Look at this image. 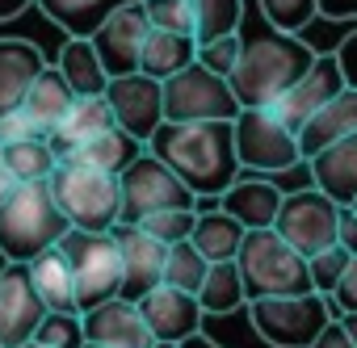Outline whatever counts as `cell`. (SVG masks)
<instances>
[{
    "label": "cell",
    "mask_w": 357,
    "mask_h": 348,
    "mask_svg": "<svg viewBox=\"0 0 357 348\" xmlns=\"http://www.w3.org/2000/svg\"><path fill=\"white\" fill-rule=\"evenodd\" d=\"M176 348H223V344H215L211 335H202V331H194L190 340H181V344H176Z\"/></svg>",
    "instance_id": "obj_49"
},
{
    "label": "cell",
    "mask_w": 357,
    "mask_h": 348,
    "mask_svg": "<svg viewBox=\"0 0 357 348\" xmlns=\"http://www.w3.org/2000/svg\"><path fill=\"white\" fill-rule=\"evenodd\" d=\"M109 126H118L114 105H109L105 93H93V97H76V105L68 109V118H63L47 139H51V147H55L59 155H72L76 147H84L93 134H101V130H109Z\"/></svg>",
    "instance_id": "obj_22"
},
{
    "label": "cell",
    "mask_w": 357,
    "mask_h": 348,
    "mask_svg": "<svg viewBox=\"0 0 357 348\" xmlns=\"http://www.w3.org/2000/svg\"><path fill=\"white\" fill-rule=\"evenodd\" d=\"M118 248H122V298L139 302L147 290H155L164 281V260H168V244L155 239L143 223H118L114 227Z\"/></svg>",
    "instance_id": "obj_16"
},
{
    "label": "cell",
    "mask_w": 357,
    "mask_h": 348,
    "mask_svg": "<svg viewBox=\"0 0 357 348\" xmlns=\"http://www.w3.org/2000/svg\"><path fill=\"white\" fill-rule=\"evenodd\" d=\"M84 335H89V344H101V348H151L155 344L139 302H130L122 294L84 310Z\"/></svg>",
    "instance_id": "obj_18"
},
{
    "label": "cell",
    "mask_w": 357,
    "mask_h": 348,
    "mask_svg": "<svg viewBox=\"0 0 357 348\" xmlns=\"http://www.w3.org/2000/svg\"><path fill=\"white\" fill-rule=\"evenodd\" d=\"M0 348H5V344H0Z\"/></svg>",
    "instance_id": "obj_56"
},
{
    "label": "cell",
    "mask_w": 357,
    "mask_h": 348,
    "mask_svg": "<svg viewBox=\"0 0 357 348\" xmlns=\"http://www.w3.org/2000/svg\"><path fill=\"white\" fill-rule=\"evenodd\" d=\"M55 63L68 76V84L76 88V97H93V93H105L109 88V72H105L93 38H68Z\"/></svg>",
    "instance_id": "obj_29"
},
{
    "label": "cell",
    "mask_w": 357,
    "mask_h": 348,
    "mask_svg": "<svg viewBox=\"0 0 357 348\" xmlns=\"http://www.w3.org/2000/svg\"><path fill=\"white\" fill-rule=\"evenodd\" d=\"M147 151H155L176 177L198 198H219L240 177V151H236V122H164Z\"/></svg>",
    "instance_id": "obj_1"
},
{
    "label": "cell",
    "mask_w": 357,
    "mask_h": 348,
    "mask_svg": "<svg viewBox=\"0 0 357 348\" xmlns=\"http://www.w3.org/2000/svg\"><path fill=\"white\" fill-rule=\"evenodd\" d=\"M336 302L319 290L307 294H278V298H252L248 302V319L252 331L269 344V348H311L315 335L336 319Z\"/></svg>",
    "instance_id": "obj_6"
},
{
    "label": "cell",
    "mask_w": 357,
    "mask_h": 348,
    "mask_svg": "<svg viewBox=\"0 0 357 348\" xmlns=\"http://www.w3.org/2000/svg\"><path fill=\"white\" fill-rule=\"evenodd\" d=\"M344 323H349V331H353V340H357V310H353V315H344Z\"/></svg>",
    "instance_id": "obj_51"
},
{
    "label": "cell",
    "mask_w": 357,
    "mask_h": 348,
    "mask_svg": "<svg viewBox=\"0 0 357 348\" xmlns=\"http://www.w3.org/2000/svg\"><path fill=\"white\" fill-rule=\"evenodd\" d=\"M151 17V30H172V34H194L198 38V13L194 0H143Z\"/></svg>",
    "instance_id": "obj_37"
},
{
    "label": "cell",
    "mask_w": 357,
    "mask_h": 348,
    "mask_svg": "<svg viewBox=\"0 0 357 348\" xmlns=\"http://www.w3.org/2000/svg\"><path fill=\"white\" fill-rule=\"evenodd\" d=\"M336 239L349 248V252H357V210L353 206H340V223H336Z\"/></svg>",
    "instance_id": "obj_46"
},
{
    "label": "cell",
    "mask_w": 357,
    "mask_h": 348,
    "mask_svg": "<svg viewBox=\"0 0 357 348\" xmlns=\"http://www.w3.org/2000/svg\"><path fill=\"white\" fill-rule=\"evenodd\" d=\"M311 181L340 206L357 202V134H344L307 159Z\"/></svg>",
    "instance_id": "obj_20"
},
{
    "label": "cell",
    "mask_w": 357,
    "mask_h": 348,
    "mask_svg": "<svg viewBox=\"0 0 357 348\" xmlns=\"http://www.w3.org/2000/svg\"><path fill=\"white\" fill-rule=\"evenodd\" d=\"M349 260H353V252H349L340 239H336L332 248H324V252L307 256V264H311V285H315L319 294H328V298H332V290H336V281L344 277Z\"/></svg>",
    "instance_id": "obj_38"
},
{
    "label": "cell",
    "mask_w": 357,
    "mask_h": 348,
    "mask_svg": "<svg viewBox=\"0 0 357 348\" xmlns=\"http://www.w3.org/2000/svg\"><path fill=\"white\" fill-rule=\"evenodd\" d=\"M240 34H244V51H240V63H236V72L227 80H231V88H236V97H240L244 109L273 105L298 76H307V68L319 55L298 34L273 30L269 22L261 30L240 26Z\"/></svg>",
    "instance_id": "obj_2"
},
{
    "label": "cell",
    "mask_w": 357,
    "mask_h": 348,
    "mask_svg": "<svg viewBox=\"0 0 357 348\" xmlns=\"http://www.w3.org/2000/svg\"><path fill=\"white\" fill-rule=\"evenodd\" d=\"M206 273H211V260H206V252H202L194 239L168 244V260H164V281H168V285L198 294L202 281H206Z\"/></svg>",
    "instance_id": "obj_32"
},
{
    "label": "cell",
    "mask_w": 357,
    "mask_h": 348,
    "mask_svg": "<svg viewBox=\"0 0 357 348\" xmlns=\"http://www.w3.org/2000/svg\"><path fill=\"white\" fill-rule=\"evenodd\" d=\"M151 348H176V344H168V340H155V344H151Z\"/></svg>",
    "instance_id": "obj_52"
},
{
    "label": "cell",
    "mask_w": 357,
    "mask_h": 348,
    "mask_svg": "<svg viewBox=\"0 0 357 348\" xmlns=\"http://www.w3.org/2000/svg\"><path fill=\"white\" fill-rule=\"evenodd\" d=\"M47 185H51V193L72 227L114 231L122 223V181L114 172H101L76 155H59Z\"/></svg>",
    "instance_id": "obj_4"
},
{
    "label": "cell",
    "mask_w": 357,
    "mask_h": 348,
    "mask_svg": "<svg viewBox=\"0 0 357 348\" xmlns=\"http://www.w3.org/2000/svg\"><path fill=\"white\" fill-rule=\"evenodd\" d=\"M114 118L122 130H130L139 143H151V134L164 126V80L147 76V72H130V76H114L105 88Z\"/></svg>",
    "instance_id": "obj_14"
},
{
    "label": "cell",
    "mask_w": 357,
    "mask_h": 348,
    "mask_svg": "<svg viewBox=\"0 0 357 348\" xmlns=\"http://www.w3.org/2000/svg\"><path fill=\"white\" fill-rule=\"evenodd\" d=\"M147 34H151V17H147V9H143V0H130V5L114 9V13L97 26L93 47H97V55H101L109 80H114V76H130V72H139V63H143V47H147Z\"/></svg>",
    "instance_id": "obj_13"
},
{
    "label": "cell",
    "mask_w": 357,
    "mask_h": 348,
    "mask_svg": "<svg viewBox=\"0 0 357 348\" xmlns=\"http://www.w3.org/2000/svg\"><path fill=\"white\" fill-rule=\"evenodd\" d=\"M336 223H340V202H332L319 185H311V189L286 193V202H282L273 227H278L303 256H315V252H324V248L336 244Z\"/></svg>",
    "instance_id": "obj_11"
},
{
    "label": "cell",
    "mask_w": 357,
    "mask_h": 348,
    "mask_svg": "<svg viewBox=\"0 0 357 348\" xmlns=\"http://www.w3.org/2000/svg\"><path fill=\"white\" fill-rule=\"evenodd\" d=\"M236 151L240 164L252 172H290L303 164V147H298V130H290L273 105H252L240 109L236 118Z\"/></svg>",
    "instance_id": "obj_10"
},
{
    "label": "cell",
    "mask_w": 357,
    "mask_h": 348,
    "mask_svg": "<svg viewBox=\"0 0 357 348\" xmlns=\"http://www.w3.org/2000/svg\"><path fill=\"white\" fill-rule=\"evenodd\" d=\"M353 210H357V202H353Z\"/></svg>",
    "instance_id": "obj_55"
},
{
    "label": "cell",
    "mask_w": 357,
    "mask_h": 348,
    "mask_svg": "<svg viewBox=\"0 0 357 348\" xmlns=\"http://www.w3.org/2000/svg\"><path fill=\"white\" fill-rule=\"evenodd\" d=\"M139 310H143L151 335H155V340H168V344L190 340L194 331H202V319H206L198 294L176 290V285H168V281H160L155 290H147V294L139 298Z\"/></svg>",
    "instance_id": "obj_17"
},
{
    "label": "cell",
    "mask_w": 357,
    "mask_h": 348,
    "mask_svg": "<svg viewBox=\"0 0 357 348\" xmlns=\"http://www.w3.org/2000/svg\"><path fill=\"white\" fill-rule=\"evenodd\" d=\"M194 59H198V38H194V34L151 30V34H147V47H143L139 72H147V76H155V80H168V76H176V72H185Z\"/></svg>",
    "instance_id": "obj_27"
},
{
    "label": "cell",
    "mask_w": 357,
    "mask_h": 348,
    "mask_svg": "<svg viewBox=\"0 0 357 348\" xmlns=\"http://www.w3.org/2000/svg\"><path fill=\"white\" fill-rule=\"evenodd\" d=\"M194 13H198V47H202V42L240 34L248 0H194Z\"/></svg>",
    "instance_id": "obj_33"
},
{
    "label": "cell",
    "mask_w": 357,
    "mask_h": 348,
    "mask_svg": "<svg viewBox=\"0 0 357 348\" xmlns=\"http://www.w3.org/2000/svg\"><path fill=\"white\" fill-rule=\"evenodd\" d=\"M34 5H38V9L47 13V22H55L68 38H93L97 26H101L114 9L130 5V0H34Z\"/></svg>",
    "instance_id": "obj_26"
},
{
    "label": "cell",
    "mask_w": 357,
    "mask_h": 348,
    "mask_svg": "<svg viewBox=\"0 0 357 348\" xmlns=\"http://www.w3.org/2000/svg\"><path fill=\"white\" fill-rule=\"evenodd\" d=\"M240 51H244V34H227V38L202 42V47H198V63H206V68L219 72V76H231L236 63H240Z\"/></svg>",
    "instance_id": "obj_40"
},
{
    "label": "cell",
    "mask_w": 357,
    "mask_h": 348,
    "mask_svg": "<svg viewBox=\"0 0 357 348\" xmlns=\"http://www.w3.org/2000/svg\"><path fill=\"white\" fill-rule=\"evenodd\" d=\"M244 235H248V227L236 214H227L223 206L202 210L198 214V227H194V244L206 252V260H236Z\"/></svg>",
    "instance_id": "obj_30"
},
{
    "label": "cell",
    "mask_w": 357,
    "mask_h": 348,
    "mask_svg": "<svg viewBox=\"0 0 357 348\" xmlns=\"http://www.w3.org/2000/svg\"><path fill=\"white\" fill-rule=\"evenodd\" d=\"M84 348H101V344H84Z\"/></svg>",
    "instance_id": "obj_54"
},
{
    "label": "cell",
    "mask_w": 357,
    "mask_h": 348,
    "mask_svg": "<svg viewBox=\"0 0 357 348\" xmlns=\"http://www.w3.org/2000/svg\"><path fill=\"white\" fill-rule=\"evenodd\" d=\"M30 5H34V0H0V22H13V17H22Z\"/></svg>",
    "instance_id": "obj_48"
},
{
    "label": "cell",
    "mask_w": 357,
    "mask_h": 348,
    "mask_svg": "<svg viewBox=\"0 0 357 348\" xmlns=\"http://www.w3.org/2000/svg\"><path fill=\"white\" fill-rule=\"evenodd\" d=\"M336 59H340L344 84H349V88H357V30L340 38V47H336Z\"/></svg>",
    "instance_id": "obj_44"
},
{
    "label": "cell",
    "mask_w": 357,
    "mask_h": 348,
    "mask_svg": "<svg viewBox=\"0 0 357 348\" xmlns=\"http://www.w3.org/2000/svg\"><path fill=\"white\" fill-rule=\"evenodd\" d=\"M38 344H51V348H84L89 335H84V315L80 310H47V319L38 323Z\"/></svg>",
    "instance_id": "obj_36"
},
{
    "label": "cell",
    "mask_w": 357,
    "mask_h": 348,
    "mask_svg": "<svg viewBox=\"0 0 357 348\" xmlns=\"http://www.w3.org/2000/svg\"><path fill=\"white\" fill-rule=\"evenodd\" d=\"M22 181L13 177V168H9V155H5V143H0V202H5L13 189H17Z\"/></svg>",
    "instance_id": "obj_47"
},
{
    "label": "cell",
    "mask_w": 357,
    "mask_h": 348,
    "mask_svg": "<svg viewBox=\"0 0 357 348\" xmlns=\"http://www.w3.org/2000/svg\"><path fill=\"white\" fill-rule=\"evenodd\" d=\"M9 264H13V260H9V252L0 248V277H5V269H9Z\"/></svg>",
    "instance_id": "obj_50"
},
{
    "label": "cell",
    "mask_w": 357,
    "mask_h": 348,
    "mask_svg": "<svg viewBox=\"0 0 357 348\" xmlns=\"http://www.w3.org/2000/svg\"><path fill=\"white\" fill-rule=\"evenodd\" d=\"M198 302L206 315H231L240 306H248V290H244V277H240V264L236 260H211V273L198 290Z\"/></svg>",
    "instance_id": "obj_31"
},
{
    "label": "cell",
    "mask_w": 357,
    "mask_h": 348,
    "mask_svg": "<svg viewBox=\"0 0 357 348\" xmlns=\"http://www.w3.org/2000/svg\"><path fill=\"white\" fill-rule=\"evenodd\" d=\"M72 231L68 214L59 210L47 181H22L0 202V248L9 260H34L38 252L55 248Z\"/></svg>",
    "instance_id": "obj_3"
},
{
    "label": "cell",
    "mask_w": 357,
    "mask_h": 348,
    "mask_svg": "<svg viewBox=\"0 0 357 348\" xmlns=\"http://www.w3.org/2000/svg\"><path fill=\"white\" fill-rule=\"evenodd\" d=\"M30 273H34V285L43 294V302L51 310H80V298H76V277H72V264H68V252L55 244L47 252H38L30 260ZM84 315V310H80Z\"/></svg>",
    "instance_id": "obj_25"
},
{
    "label": "cell",
    "mask_w": 357,
    "mask_h": 348,
    "mask_svg": "<svg viewBox=\"0 0 357 348\" xmlns=\"http://www.w3.org/2000/svg\"><path fill=\"white\" fill-rule=\"evenodd\" d=\"M240 109L244 105H240L231 80L211 72L198 59L185 72L164 80V122H215V118L236 122Z\"/></svg>",
    "instance_id": "obj_8"
},
{
    "label": "cell",
    "mask_w": 357,
    "mask_h": 348,
    "mask_svg": "<svg viewBox=\"0 0 357 348\" xmlns=\"http://www.w3.org/2000/svg\"><path fill=\"white\" fill-rule=\"evenodd\" d=\"M118 181H122V223H143L147 214L176 210V206L198 210V193L155 151H143Z\"/></svg>",
    "instance_id": "obj_9"
},
{
    "label": "cell",
    "mask_w": 357,
    "mask_h": 348,
    "mask_svg": "<svg viewBox=\"0 0 357 348\" xmlns=\"http://www.w3.org/2000/svg\"><path fill=\"white\" fill-rule=\"evenodd\" d=\"M240 277L252 298H278V294H307L311 285V264L307 256L278 231V227H257L240 244Z\"/></svg>",
    "instance_id": "obj_5"
},
{
    "label": "cell",
    "mask_w": 357,
    "mask_h": 348,
    "mask_svg": "<svg viewBox=\"0 0 357 348\" xmlns=\"http://www.w3.org/2000/svg\"><path fill=\"white\" fill-rule=\"evenodd\" d=\"M332 302H336V310H340V315H353V310H357V252H353V260H349L344 277L336 281Z\"/></svg>",
    "instance_id": "obj_42"
},
{
    "label": "cell",
    "mask_w": 357,
    "mask_h": 348,
    "mask_svg": "<svg viewBox=\"0 0 357 348\" xmlns=\"http://www.w3.org/2000/svg\"><path fill=\"white\" fill-rule=\"evenodd\" d=\"M143 227L164 239V244H181V239H194V227H198V210L190 206H176V210H155L143 219Z\"/></svg>",
    "instance_id": "obj_39"
},
{
    "label": "cell",
    "mask_w": 357,
    "mask_h": 348,
    "mask_svg": "<svg viewBox=\"0 0 357 348\" xmlns=\"http://www.w3.org/2000/svg\"><path fill=\"white\" fill-rule=\"evenodd\" d=\"M22 348H51V344H38V340H30V344H22Z\"/></svg>",
    "instance_id": "obj_53"
},
{
    "label": "cell",
    "mask_w": 357,
    "mask_h": 348,
    "mask_svg": "<svg viewBox=\"0 0 357 348\" xmlns=\"http://www.w3.org/2000/svg\"><path fill=\"white\" fill-rule=\"evenodd\" d=\"M59 248L68 252V264H72V277H76V298H80V310H93L109 298H118L122 290V248H118V235L114 231H84V227H72Z\"/></svg>",
    "instance_id": "obj_7"
},
{
    "label": "cell",
    "mask_w": 357,
    "mask_h": 348,
    "mask_svg": "<svg viewBox=\"0 0 357 348\" xmlns=\"http://www.w3.org/2000/svg\"><path fill=\"white\" fill-rule=\"evenodd\" d=\"M9 155V168L17 181H51V172L59 164V151L51 147V139H22V143H9L5 147Z\"/></svg>",
    "instance_id": "obj_34"
},
{
    "label": "cell",
    "mask_w": 357,
    "mask_h": 348,
    "mask_svg": "<svg viewBox=\"0 0 357 348\" xmlns=\"http://www.w3.org/2000/svg\"><path fill=\"white\" fill-rule=\"evenodd\" d=\"M47 55L26 38H0V118L22 109L26 93L43 76Z\"/></svg>",
    "instance_id": "obj_19"
},
{
    "label": "cell",
    "mask_w": 357,
    "mask_h": 348,
    "mask_svg": "<svg viewBox=\"0 0 357 348\" xmlns=\"http://www.w3.org/2000/svg\"><path fill=\"white\" fill-rule=\"evenodd\" d=\"M344 134H357V88H349V84L298 130L303 159H311L315 151H324L328 143H336V139H344Z\"/></svg>",
    "instance_id": "obj_23"
},
{
    "label": "cell",
    "mask_w": 357,
    "mask_h": 348,
    "mask_svg": "<svg viewBox=\"0 0 357 348\" xmlns=\"http://www.w3.org/2000/svg\"><path fill=\"white\" fill-rule=\"evenodd\" d=\"M324 22H357V0H319Z\"/></svg>",
    "instance_id": "obj_45"
},
{
    "label": "cell",
    "mask_w": 357,
    "mask_h": 348,
    "mask_svg": "<svg viewBox=\"0 0 357 348\" xmlns=\"http://www.w3.org/2000/svg\"><path fill=\"white\" fill-rule=\"evenodd\" d=\"M282 202H286V189H278L273 181H261V177H236V185L219 193V206L227 214H236L248 231L273 227Z\"/></svg>",
    "instance_id": "obj_21"
},
{
    "label": "cell",
    "mask_w": 357,
    "mask_h": 348,
    "mask_svg": "<svg viewBox=\"0 0 357 348\" xmlns=\"http://www.w3.org/2000/svg\"><path fill=\"white\" fill-rule=\"evenodd\" d=\"M22 139H47V130H38L26 109H13V113L0 118V143L9 147V143H22Z\"/></svg>",
    "instance_id": "obj_41"
},
{
    "label": "cell",
    "mask_w": 357,
    "mask_h": 348,
    "mask_svg": "<svg viewBox=\"0 0 357 348\" xmlns=\"http://www.w3.org/2000/svg\"><path fill=\"white\" fill-rule=\"evenodd\" d=\"M47 302L34 285L30 260H13L0 277V344L5 348H22L38 335V323L47 319Z\"/></svg>",
    "instance_id": "obj_12"
},
{
    "label": "cell",
    "mask_w": 357,
    "mask_h": 348,
    "mask_svg": "<svg viewBox=\"0 0 357 348\" xmlns=\"http://www.w3.org/2000/svg\"><path fill=\"white\" fill-rule=\"evenodd\" d=\"M340 88H344V72H340L336 51H332V55H315V63L307 68V76H298V80L273 101V113H278L290 130H303Z\"/></svg>",
    "instance_id": "obj_15"
},
{
    "label": "cell",
    "mask_w": 357,
    "mask_h": 348,
    "mask_svg": "<svg viewBox=\"0 0 357 348\" xmlns=\"http://www.w3.org/2000/svg\"><path fill=\"white\" fill-rule=\"evenodd\" d=\"M143 151H147V143H139L130 130L109 126V130L93 134L84 147H76L72 155H76V159H84V164H93V168H101V172H114V177H122V172H126Z\"/></svg>",
    "instance_id": "obj_28"
},
{
    "label": "cell",
    "mask_w": 357,
    "mask_h": 348,
    "mask_svg": "<svg viewBox=\"0 0 357 348\" xmlns=\"http://www.w3.org/2000/svg\"><path fill=\"white\" fill-rule=\"evenodd\" d=\"M311 348H357V340H353V331H349L344 315H336V319L315 335V344H311Z\"/></svg>",
    "instance_id": "obj_43"
},
{
    "label": "cell",
    "mask_w": 357,
    "mask_h": 348,
    "mask_svg": "<svg viewBox=\"0 0 357 348\" xmlns=\"http://www.w3.org/2000/svg\"><path fill=\"white\" fill-rule=\"evenodd\" d=\"M76 105V88L68 84V76L59 72V63H47L43 68V76L34 80V88L26 93V101H22V109L34 118V126L38 130H55L63 118H68V109Z\"/></svg>",
    "instance_id": "obj_24"
},
{
    "label": "cell",
    "mask_w": 357,
    "mask_h": 348,
    "mask_svg": "<svg viewBox=\"0 0 357 348\" xmlns=\"http://www.w3.org/2000/svg\"><path fill=\"white\" fill-rule=\"evenodd\" d=\"M261 17L273 26V30H286V34H303L307 22L319 17V0H257Z\"/></svg>",
    "instance_id": "obj_35"
}]
</instances>
